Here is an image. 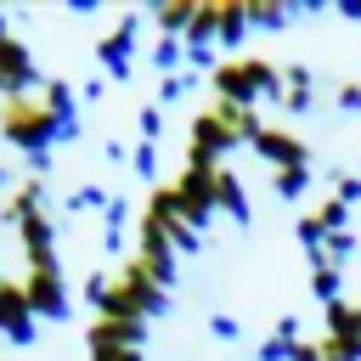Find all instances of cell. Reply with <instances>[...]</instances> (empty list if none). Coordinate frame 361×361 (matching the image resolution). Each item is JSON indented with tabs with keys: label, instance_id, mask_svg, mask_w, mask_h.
Returning a JSON list of instances; mask_svg holds the SVG:
<instances>
[{
	"label": "cell",
	"instance_id": "obj_23",
	"mask_svg": "<svg viewBox=\"0 0 361 361\" xmlns=\"http://www.w3.org/2000/svg\"><path fill=\"white\" fill-rule=\"evenodd\" d=\"M141 135H147V141L158 135V107H141Z\"/></svg>",
	"mask_w": 361,
	"mask_h": 361
},
{
	"label": "cell",
	"instance_id": "obj_24",
	"mask_svg": "<svg viewBox=\"0 0 361 361\" xmlns=\"http://www.w3.org/2000/svg\"><path fill=\"white\" fill-rule=\"evenodd\" d=\"M73 209H102V192L90 186V192H73Z\"/></svg>",
	"mask_w": 361,
	"mask_h": 361
},
{
	"label": "cell",
	"instance_id": "obj_2",
	"mask_svg": "<svg viewBox=\"0 0 361 361\" xmlns=\"http://www.w3.org/2000/svg\"><path fill=\"white\" fill-rule=\"evenodd\" d=\"M209 85H214V102H237V107H254V102H282V68L243 51V56H220L209 68Z\"/></svg>",
	"mask_w": 361,
	"mask_h": 361
},
{
	"label": "cell",
	"instance_id": "obj_9",
	"mask_svg": "<svg viewBox=\"0 0 361 361\" xmlns=\"http://www.w3.org/2000/svg\"><path fill=\"white\" fill-rule=\"evenodd\" d=\"M338 231H350V203H338V197H322L310 214H299V243L316 254V248H327Z\"/></svg>",
	"mask_w": 361,
	"mask_h": 361
},
{
	"label": "cell",
	"instance_id": "obj_3",
	"mask_svg": "<svg viewBox=\"0 0 361 361\" xmlns=\"http://www.w3.org/2000/svg\"><path fill=\"white\" fill-rule=\"evenodd\" d=\"M248 34V0H197V23H192V34H186V56H197V62H214V51L209 45H237Z\"/></svg>",
	"mask_w": 361,
	"mask_h": 361
},
{
	"label": "cell",
	"instance_id": "obj_10",
	"mask_svg": "<svg viewBox=\"0 0 361 361\" xmlns=\"http://www.w3.org/2000/svg\"><path fill=\"white\" fill-rule=\"evenodd\" d=\"M28 85H45V79H39L28 45H23L17 34H6V39H0V102H6V96H23Z\"/></svg>",
	"mask_w": 361,
	"mask_h": 361
},
{
	"label": "cell",
	"instance_id": "obj_27",
	"mask_svg": "<svg viewBox=\"0 0 361 361\" xmlns=\"http://www.w3.org/2000/svg\"><path fill=\"white\" fill-rule=\"evenodd\" d=\"M6 34H11V28H6V17H0V39H6Z\"/></svg>",
	"mask_w": 361,
	"mask_h": 361
},
{
	"label": "cell",
	"instance_id": "obj_21",
	"mask_svg": "<svg viewBox=\"0 0 361 361\" xmlns=\"http://www.w3.org/2000/svg\"><path fill=\"white\" fill-rule=\"evenodd\" d=\"M293 361H322V344H316V338H299V344H293Z\"/></svg>",
	"mask_w": 361,
	"mask_h": 361
},
{
	"label": "cell",
	"instance_id": "obj_4",
	"mask_svg": "<svg viewBox=\"0 0 361 361\" xmlns=\"http://www.w3.org/2000/svg\"><path fill=\"white\" fill-rule=\"evenodd\" d=\"M237 141H243V135L231 130V118L220 113V102H209V107L192 118V130H186V164H192V169H214Z\"/></svg>",
	"mask_w": 361,
	"mask_h": 361
},
{
	"label": "cell",
	"instance_id": "obj_26",
	"mask_svg": "<svg viewBox=\"0 0 361 361\" xmlns=\"http://www.w3.org/2000/svg\"><path fill=\"white\" fill-rule=\"evenodd\" d=\"M338 11H344V17H355V23H361V0H344V6H338Z\"/></svg>",
	"mask_w": 361,
	"mask_h": 361
},
{
	"label": "cell",
	"instance_id": "obj_6",
	"mask_svg": "<svg viewBox=\"0 0 361 361\" xmlns=\"http://www.w3.org/2000/svg\"><path fill=\"white\" fill-rule=\"evenodd\" d=\"M23 288H28V305H34V316H45V322H62L68 316V282H62V265H28L23 271Z\"/></svg>",
	"mask_w": 361,
	"mask_h": 361
},
{
	"label": "cell",
	"instance_id": "obj_8",
	"mask_svg": "<svg viewBox=\"0 0 361 361\" xmlns=\"http://www.w3.org/2000/svg\"><path fill=\"white\" fill-rule=\"evenodd\" d=\"M254 152L282 175V169H310V147L293 135V130H282V124H265L259 135H254Z\"/></svg>",
	"mask_w": 361,
	"mask_h": 361
},
{
	"label": "cell",
	"instance_id": "obj_5",
	"mask_svg": "<svg viewBox=\"0 0 361 361\" xmlns=\"http://www.w3.org/2000/svg\"><path fill=\"white\" fill-rule=\"evenodd\" d=\"M214 169H220V164H214ZM214 169H192V164H180V169L169 175V192H175V203H180V214H186L192 231H203L209 214L220 209V203H214Z\"/></svg>",
	"mask_w": 361,
	"mask_h": 361
},
{
	"label": "cell",
	"instance_id": "obj_15",
	"mask_svg": "<svg viewBox=\"0 0 361 361\" xmlns=\"http://www.w3.org/2000/svg\"><path fill=\"white\" fill-rule=\"evenodd\" d=\"M214 203H220V209H226L237 226H248V197H243V180H237L226 164L214 169Z\"/></svg>",
	"mask_w": 361,
	"mask_h": 361
},
{
	"label": "cell",
	"instance_id": "obj_17",
	"mask_svg": "<svg viewBox=\"0 0 361 361\" xmlns=\"http://www.w3.org/2000/svg\"><path fill=\"white\" fill-rule=\"evenodd\" d=\"M288 23V6H271V0H248V28H282Z\"/></svg>",
	"mask_w": 361,
	"mask_h": 361
},
{
	"label": "cell",
	"instance_id": "obj_12",
	"mask_svg": "<svg viewBox=\"0 0 361 361\" xmlns=\"http://www.w3.org/2000/svg\"><path fill=\"white\" fill-rule=\"evenodd\" d=\"M135 17H118V28L113 34H102V45H96V62L113 73V79H124L130 73V62H135Z\"/></svg>",
	"mask_w": 361,
	"mask_h": 361
},
{
	"label": "cell",
	"instance_id": "obj_11",
	"mask_svg": "<svg viewBox=\"0 0 361 361\" xmlns=\"http://www.w3.org/2000/svg\"><path fill=\"white\" fill-rule=\"evenodd\" d=\"M141 322H118V316H90L85 322V344H90V355L96 350H141Z\"/></svg>",
	"mask_w": 361,
	"mask_h": 361
},
{
	"label": "cell",
	"instance_id": "obj_25",
	"mask_svg": "<svg viewBox=\"0 0 361 361\" xmlns=\"http://www.w3.org/2000/svg\"><path fill=\"white\" fill-rule=\"evenodd\" d=\"M338 107H361V85H338Z\"/></svg>",
	"mask_w": 361,
	"mask_h": 361
},
{
	"label": "cell",
	"instance_id": "obj_13",
	"mask_svg": "<svg viewBox=\"0 0 361 361\" xmlns=\"http://www.w3.org/2000/svg\"><path fill=\"white\" fill-rule=\"evenodd\" d=\"M322 333L361 355V299H333V305L322 310Z\"/></svg>",
	"mask_w": 361,
	"mask_h": 361
},
{
	"label": "cell",
	"instance_id": "obj_18",
	"mask_svg": "<svg viewBox=\"0 0 361 361\" xmlns=\"http://www.w3.org/2000/svg\"><path fill=\"white\" fill-rule=\"evenodd\" d=\"M305 186H310V169H282L276 175V192L282 197H305Z\"/></svg>",
	"mask_w": 361,
	"mask_h": 361
},
{
	"label": "cell",
	"instance_id": "obj_1",
	"mask_svg": "<svg viewBox=\"0 0 361 361\" xmlns=\"http://www.w3.org/2000/svg\"><path fill=\"white\" fill-rule=\"evenodd\" d=\"M73 130H79V118H62L45 90H23V96H6V102H0V135H6L11 147H23L28 158L45 152L51 141L73 135Z\"/></svg>",
	"mask_w": 361,
	"mask_h": 361
},
{
	"label": "cell",
	"instance_id": "obj_7",
	"mask_svg": "<svg viewBox=\"0 0 361 361\" xmlns=\"http://www.w3.org/2000/svg\"><path fill=\"white\" fill-rule=\"evenodd\" d=\"M0 333H6L11 344H34V333H39V316H34V305H28L23 276H0Z\"/></svg>",
	"mask_w": 361,
	"mask_h": 361
},
{
	"label": "cell",
	"instance_id": "obj_19",
	"mask_svg": "<svg viewBox=\"0 0 361 361\" xmlns=\"http://www.w3.org/2000/svg\"><path fill=\"white\" fill-rule=\"evenodd\" d=\"M175 56H180V39H169V34H164V39H158V51H152V62L169 73V68H175Z\"/></svg>",
	"mask_w": 361,
	"mask_h": 361
},
{
	"label": "cell",
	"instance_id": "obj_22",
	"mask_svg": "<svg viewBox=\"0 0 361 361\" xmlns=\"http://www.w3.org/2000/svg\"><path fill=\"white\" fill-rule=\"evenodd\" d=\"M90 361H141V350H96Z\"/></svg>",
	"mask_w": 361,
	"mask_h": 361
},
{
	"label": "cell",
	"instance_id": "obj_16",
	"mask_svg": "<svg viewBox=\"0 0 361 361\" xmlns=\"http://www.w3.org/2000/svg\"><path fill=\"white\" fill-rule=\"evenodd\" d=\"M282 107H293V113L310 107V68H305V62L282 68Z\"/></svg>",
	"mask_w": 361,
	"mask_h": 361
},
{
	"label": "cell",
	"instance_id": "obj_20",
	"mask_svg": "<svg viewBox=\"0 0 361 361\" xmlns=\"http://www.w3.org/2000/svg\"><path fill=\"white\" fill-rule=\"evenodd\" d=\"M338 203H355L361 197V175H338V192H333Z\"/></svg>",
	"mask_w": 361,
	"mask_h": 361
},
{
	"label": "cell",
	"instance_id": "obj_14",
	"mask_svg": "<svg viewBox=\"0 0 361 361\" xmlns=\"http://www.w3.org/2000/svg\"><path fill=\"white\" fill-rule=\"evenodd\" d=\"M152 23H158V28L169 34V39H175V34L186 39V34H192V23H197V0H158Z\"/></svg>",
	"mask_w": 361,
	"mask_h": 361
}]
</instances>
